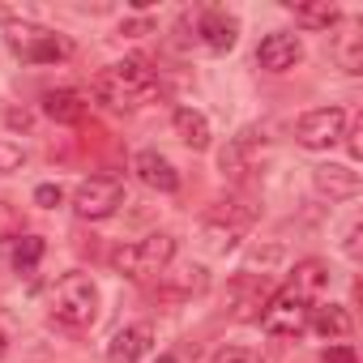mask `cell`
<instances>
[{"label":"cell","mask_w":363,"mask_h":363,"mask_svg":"<svg viewBox=\"0 0 363 363\" xmlns=\"http://www.w3.org/2000/svg\"><path fill=\"white\" fill-rule=\"evenodd\" d=\"M35 201H39L43 210H56V206L65 201V189H60V184H39V189H35Z\"/></svg>","instance_id":"cb8c5ba5"},{"label":"cell","mask_w":363,"mask_h":363,"mask_svg":"<svg viewBox=\"0 0 363 363\" xmlns=\"http://www.w3.org/2000/svg\"><path fill=\"white\" fill-rule=\"evenodd\" d=\"M124 206V184L116 175H90L73 189V214L86 223H103Z\"/></svg>","instance_id":"5b68a950"},{"label":"cell","mask_w":363,"mask_h":363,"mask_svg":"<svg viewBox=\"0 0 363 363\" xmlns=\"http://www.w3.org/2000/svg\"><path fill=\"white\" fill-rule=\"evenodd\" d=\"M13 235H18V214H13V206L0 201V240H13Z\"/></svg>","instance_id":"484cf974"},{"label":"cell","mask_w":363,"mask_h":363,"mask_svg":"<svg viewBox=\"0 0 363 363\" xmlns=\"http://www.w3.org/2000/svg\"><path fill=\"white\" fill-rule=\"evenodd\" d=\"M43 248H48V244H43L39 235H22L18 248H13V269H18V274H35V265L43 261Z\"/></svg>","instance_id":"ffe728a7"},{"label":"cell","mask_w":363,"mask_h":363,"mask_svg":"<svg viewBox=\"0 0 363 363\" xmlns=\"http://www.w3.org/2000/svg\"><path fill=\"white\" fill-rule=\"evenodd\" d=\"M333 60L346 69V73H363V35H337L333 43Z\"/></svg>","instance_id":"d6986e66"},{"label":"cell","mask_w":363,"mask_h":363,"mask_svg":"<svg viewBox=\"0 0 363 363\" xmlns=\"http://www.w3.org/2000/svg\"><path fill=\"white\" fill-rule=\"evenodd\" d=\"M90 94L107 111H141L145 103L158 99V73L145 60H116L99 69V77L90 82Z\"/></svg>","instance_id":"6da1fadb"},{"label":"cell","mask_w":363,"mask_h":363,"mask_svg":"<svg viewBox=\"0 0 363 363\" xmlns=\"http://www.w3.org/2000/svg\"><path fill=\"white\" fill-rule=\"evenodd\" d=\"M291 13H295V22L308 26V30H329V26L342 18V9L329 5V0H320V5H291Z\"/></svg>","instance_id":"ac0fdd59"},{"label":"cell","mask_w":363,"mask_h":363,"mask_svg":"<svg viewBox=\"0 0 363 363\" xmlns=\"http://www.w3.org/2000/svg\"><path fill=\"white\" fill-rule=\"evenodd\" d=\"M210 363H265V359H261V350H252V346H223V350H214Z\"/></svg>","instance_id":"44dd1931"},{"label":"cell","mask_w":363,"mask_h":363,"mask_svg":"<svg viewBox=\"0 0 363 363\" xmlns=\"http://www.w3.org/2000/svg\"><path fill=\"white\" fill-rule=\"evenodd\" d=\"M9 48L26 60V65H56V60H69L73 56V43L48 26H35V22H18L5 30Z\"/></svg>","instance_id":"277c9868"},{"label":"cell","mask_w":363,"mask_h":363,"mask_svg":"<svg viewBox=\"0 0 363 363\" xmlns=\"http://www.w3.org/2000/svg\"><path fill=\"white\" fill-rule=\"evenodd\" d=\"M154 363H179V359H175V354H158Z\"/></svg>","instance_id":"f546056e"},{"label":"cell","mask_w":363,"mask_h":363,"mask_svg":"<svg viewBox=\"0 0 363 363\" xmlns=\"http://www.w3.org/2000/svg\"><path fill=\"white\" fill-rule=\"evenodd\" d=\"M299 60H303V43H299V35H291V30H274V35H265L261 48H257V69H265V73H286V69H295Z\"/></svg>","instance_id":"ba28073f"},{"label":"cell","mask_w":363,"mask_h":363,"mask_svg":"<svg viewBox=\"0 0 363 363\" xmlns=\"http://www.w3.org/2000/svg\"><path fill=\"white\" fill-rule=\"evenodd\" d=\"M286 291H295V295H303L308 303H316V299L329 291V265H325L320 257L299 261V265H295V274H291V286H286Z\"/></svg>","instance_id":"4fadbf2b"},{"label":"cell","mask_w":363,"mask_h":363,"mask_svg":"<svg viewBox=\"0 0 363 363\" xmlns=\"http://www.w3.org/2000/svg\"><path fill=\"white\" fill-rule=\"evenodd\" d=\"M197 35H201V43L210 52H231L235 39H240V22L231 13H223V9H210V13L197 18Z\"/></svg>","instance_id":"7c38bea8"},{"label":"cell","mask_w":363,"mask_h":363,"mask_svg":"<svg viewBox=\"0 0 363 363\" xmlns=\"http://www.w3.org/2000/svg\"><path fill=\"white\" fill-rule=\"evenodd\" d=\"M308 329H316V333L329 337V342H346L354 325H350V312H346V308H337V303H312Z\"/></svg>","instance_id":"5bb4252c"},{"label":"cell","mask_w":363,"mask_h":363,"mask_svg":"<svg viewBox=\"0 0 363 363\" xmlns=\"http://www.w3.org/2000/svg\"><path fill=\"white\" fill-rule=\"evenodd\" d=\"M43 111L56 124H77L86 116V94L82 90H48L43 94Z\"/></svg>","instance_id":"e0dca14e"},{"label":"cell","mask_w":363,"mask_h":363,"mask_svg":"<svg viewBox=\"0 0 363 363\" xmlns=\"http://www.w3.org/2000/svg\"><path fill=\"white\" fill-rule=\"evenodd\" d=\"M312 184H316V193L329 197V201H354L359 189H363V179H359V171H350V167H342V162H325V167L312 171Z\"/></svg>","instance_id":"9c48e42d"},{"label":"cell","mask_w":363,"mask_h":363,"mask_svg":"<svg viewBox=\"0 0 363 363\" xmlns=\"http://www.w3.org/2000/svg\"><path fill=\"white\" fill-rule=\"evenodd\" d=\"M346 252H350V257L359 252V223H350V231H346Z\"/></svg>","instance_id":"4316f807"},{"label":"cell","mask_w":363,"mask_h":363,"mask_svg":"<svg viewBox=\"0 0 363 363\" xmlns=\"http://www.w3.org/2000/svg\"><path fill=\"white\" fill-rule=\"evenodd\" d=\"M206 244H210L214 252H227V248H235V231H231V227H214V223H206Z\"/></svg>","instance_id":"7402d4cb"},{"label":"cell","mask_w":363,"mask_h":363,"mask_svg":"<svg viewBox=\"0 0 363 363\" xmlns=\"http://www.w3.org/2000/svg\"><path fill=\"white\" fill-rule=\"evenodd\" d=\"M346 120H350L346 107H312V111L299 116L295 141L303 150H329V145H337L346 137Z\"/></svg>","instance_id":"8992f818"},{"label":"cell","mask_w":363,"mask_h":363,"mask_svg":"<svg viewBox=\"0 0 363 363\" xmlns=\"http://www.w3.org/2000/svg\"><path fill=\"white\" fill-rule=\"evenodd\" d=\"M308 312H312V303H308L303 295L278 291V295H269V303H265V312H261V325H265L269 333H278V337H299V333L308 329Z\"/></svg>","instance_id":"52a82bcc"},{"label":"cell","mask_w":363,"mask_h":363,"mask_svg":"<svg viewBox=\"0 0 363 363\" xmlns=\"http://www.w3.org/2000/svg\"><path fill=\"white\" fill-rule=\"evenodd\" d=\"M9 354V333H5V325H0V359Z\"/></svg>","instance_id":"f1b7e54d"},{"label":"cell","mask_w":363,"mask_h":363,"mask_svg":"<svg viewBox=\"0 0 363 363\" xmlns=\"http://www.w3.org/2000/svg\"><path fill=\"white\" fill-rule=\"evenodd\" d=\"M320 363H359V354H354V346H329L325 354H320Z\"/></svg>","instance_id":"d4e9b609"},{"label":"cell","mask_w":363,"mask_h":363,"mask_svg":"<svg viewBox=\"0 0 363 363\" xmlns=\"http://www.w3.org/2000/svg\"><path fill=\"white\" fill-rule=\"evenodd\" d=\"M175 261V235L167 231H154L137 244H124L111 252V269L128 282H150V278H162L167 265Z\"/></svg>","instance_id":"7a4b0ae2"},{"label":"cell","mask_w":363,"mask_h":363,"mask_svg":"<svg viewBox=\"0 0 363 363\" xmlns=\"http://www.w3.org/2000/svg\"><path fill=\"white\" fill-rule=\"evenodd\" d=\"M171 124H175V137L184 141L189 150H206V145H210V120H206V111L179 107V111L171 116Z\"/></svg>","instance_id":"2e32d148"},{"label":"cell","mask_w":363,"mask_h":363,"mask_svg":"<svg viewBox=\"0 0 363 363\" xmlns=\"http://www.w3.org/2000/svg\"><path fill=\"white\" fill-rule=\"evenodd\" d=\"M145 30H150V22H128L124 26V35H145Z\"/></svg>","instance_id":"83f0119b"},{"label":"cell","mask_w":363,"mask_h":363,"mask_svg":"<svg viewBox=\"0 0 363 363\" xmlns=\"http://www.w3.org/2000/svg\"><path fill=\"white\" fill-rule=\"evenodd\" d=\"M231 312L240 316V320H261V312H265V303H269V295H265V286L257 282V278H235L231 282Z\"/></svg>","instance_id":"9a60e30c"},{"label":"cell","mask_w":363,"mask_h":363,"mask_svg":"<svg viewBox=\"0 0 363 363\" xmlns=\"http://www.w3.org/2000/svg\"><path fill=\"white\" fill-rule=\"evenodd\" d=\"M150 342H154V325H145V320L124 325V329L107 342V359H111V363H137V359L150 350Z\"/></svg>","instance_id":"8fae6325"},{"label":"cell","mask_w":363,"mask_h":363,"mask_svg":"<svg viewBox=\"0 0 363 363\" xmlns=\"http://www.w3.org/2000/svg\"><path fill=\"white\" fill-rule=\"evenodd\" d=\"M99 286H94V278L90 274H82V269H73V274H65L60 282H56V291H52V316L60 320V325H69V329H90L94 320H99Z\"/></svg>","instance_id":"3957f363"},{"label":"cell","mask_w":363,"mask_h":363,"mask_svg":"<svg viewBox=\"0 0 363 363\" xmlns=\"http://www.w3.org/2000/svg\"><path fill=\"white\" fill-rule=\"evenodd\" d=\"M133 175L141 179L145 189H154V193H179V171H175L158 150H141V154L133 158Z\"/></svg>","instance_id":"30bf717a"},{"label":"cell","mask_w":363,"mask_h":363,"mask_svg":"<svg viewBox=\"0 0 363 363\" xmlns=\"http://www.w3.org/2000/svg\"><path fill=\"white\" fill-rule=\"evenodd\" d=\"M22 162H26L22 145H9V141H0V175H9V171H18Z\"/></svg>","instance_id":"603a6c76"}]
</instances>
